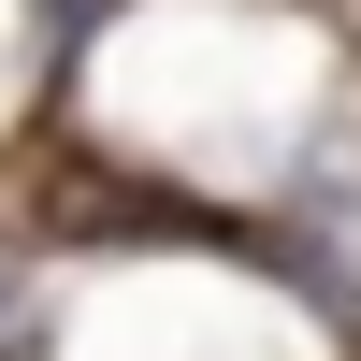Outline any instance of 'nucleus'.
Returning a JSON list of instances; mask_svg holds the SVG:
<instances>
[{
	"instance_id": "1",
	"label": "nucleus",
	"mask_w": 361,
	"mask_h": 361,
	"mask_svg": "<svg viewBox=\"0 0 361 361\" xmlns=\"http://www.w3.org/2000/svg\"><path fill=\"white\" fill-rule=\"evenodd\" d=\"M15 347H29V289L0 275V361H15Z\"/></svg>"
}]
</instances>
